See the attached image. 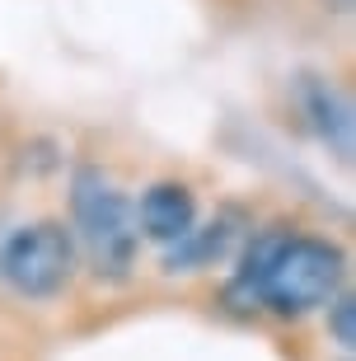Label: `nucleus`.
<instances>
[{
	"mask_svg": "<svg viewBox=\"0 0 356 361\" xmlns=\"http://www.w3.org/2000/svg\"><path fill=\"white\" fill-rule=\"evenodd\" d=\"M244 235H249V230H244V216H239V212H221L216 221L192 226L178 244H169V249H164V268H169V272L211 268V263H221V258L235 254Z\"/></svg>",
	"mask_w": 356,
	"mask_h": 361,
	"instance_id": "obj_5",
	"label": "nucleus"
},
{
	"mask_svg": "<svg viewBox=\"0 0 356 361\" xmlns=\"http://www.w3.org/2000/svg\"><path fill=\"white\" fill-rule=\"evenodd\" d=\"M0 277L14 295L24 300H52L66 291L75 277V240L56 221H33L19 226L10 240L0 244Z\"/></svg>",
	"mask_w": 356,
	"mask_h": 361,
	"instance_id": "obj_3",
	"label": "nucleus"
},
{
	"mask_svg": "<svg viewBox=\"0 0 356 361\" xmlns=\"http://www.w3.org/2000/svg\"><path fill=\"white\" fill-rule=\"evenodd\" d=\"M197 226V202L183 183H155L145 188L141 202H136V230H141L150 244H178L188 230Z\"/></svg>",
	"mask_w": 356,
	"mask_h": 361,
	"instance_id": "obj_6",
	"label": "nucleus"
},
{
	"mask_svg": "<svg viewBox=\"0 0 356 361\" xmlns=\"http://www.w3.org/2000/svg\"><path fill=\"white\" fill-rule=\"evenodd\" d=\"M329 334L352 357V348H356V300H352V291H338L329 300Z\"/></svg>",
	"mask_w": 356,
	"mask_h": 361,
	"instance_id": "obj_7",
	"label": "nucleus"
},
{
	"mask_svg": "<svg viewBox=\"0 0 356 361\" xmlns=\"http://www.w3.org/2000/svg\"><path fill=\"white\" fill-rule=\"evenodd\" d=\"M347 258L338 244L314 240V235H286L272 258V268L263 272L258 286V310H277V314H309V310L329 305L343 291Z\"/></svg>",
	"mask_w": 356,
	"mask_h": 361,
	"instance_id": "obj_2",
	"label": "nucleus"
},
{
	"mask_svg": "<svg viewBox=\"0 0 356 361\" xmlns=\"http://www.w3.org/2000/svg\"><path fill=\"white\" fill-rule=\"evenodd\" d=\"M70 212H75L80 244L90 254L99 277H127L141 249V230H136V207L127 202L113 178H104L99 169H75L70 178Z\"/></svg>",
	"mask_w": 356,
	"mask_h": 361,
	"instance_id": "obj_1",
	"label": "nucleus"
},
{
	"mask_svg": "<svg viewBox=\"0 0 356 361\" xmlns=\"http://www.w3.org/2000/svg\"><path fill=\"white\" fill-rule=\"evenodd\" d=\"M343 361H352V357H343Z\"/></svg>",
	"mask_w": 356,
	"mask_h": 361,
	"instance_id": "obj_9",
	"label": "nucleus"
},
{
	"mask_svg": "<svg viewBox=\"0 0 356 361\" xmlns=\"http://www.w3.org/2000/svg\"><path fill=\"white\" fill-rule=\"evenodd\" d=\"M300 108L314 136L329 146V155L338 164H352L356 155V108L333 80H319V75H305L300 80Z\"/></svg>",
	"mask_w": 356,
	"mask_h": 361,
	"instance_id": "obj_4",
	"label": "nucleus"
},
{
	"mask_svg": "<svg viewBox=\"0 0 356 361\" xmlns=\"http://www.w3.org/2000/svg\"><path fill=\"white\" fill-rule=\"evenodd\" d=\"M352 5L356 0H324V10H333V14H352Z\"/></svg>",
	"mask_w": 356,
	"mask_h": 361,
	"instance_id": "obj_8",
	"label": "nucleus"
}]
</instances>
